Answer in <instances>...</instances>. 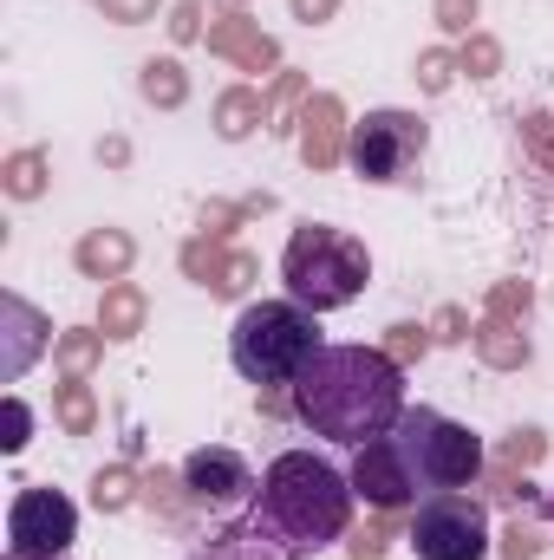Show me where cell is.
Here are the masks:
<instances>
[{"label": "cell", "instance_id": "cell-3", "mask_svg": "<svg viewBox=\"0 0 554 560\" xmlns=\"http://www.w3.org/2000/svg\"><path fill=\"white\" fill-rule=\"evenodd\" d=\"M385 450L412 489V509L424 495H443V489H470L483 476V436L470 423L443 418L430 405H405V418L385 430Z\"/></svg>", "mask_w": 554, "mask_h": 560}, {"label": "cell", "instance_id": "cell-9", "mask_svg": "<svg viewBox=\"0 0 554 560\" xmlns=\"http://www.w3.org/2000/svg\"><path fill=\"white\" fill-rule=\"evenodd\" d=\"M183 489H189L196 502H216V509L255 502V469H249L235 450H196V456L183 463Z\"/></svg>", "mask_w": 554, "mask_h": 560}, {"label": "cell", "instance_id": "cell-2", "mask_svg": "<svg viewBox=\"0 0 554 560\" xmlns=\"http://www.w3.org/2000/svg\"><path fill=\"white\" fill-rule=\"evenodd\" d=\"M353 502H359V489L339 463H326L313 450H280L255 482L249 528H255V541L275 548V560H307L333 541H346Z\"/></svg>", "mask_w": 554, "mask_h": 560}, {"label": "cell", "instance_id": "cell-1", "mask_svg": "<svg viewBox=\"0 0 554 560\" xmlns=\"http://www.w3.org/2000/svg\"><path fill=\"white\" fill-rule=\"evenodd\" d=\"M287 405L313 436H326L339 450H359V443L385 436L405 418L412 398H405V372H399L392 352H379V346H320L313 365L287 385Z\"/></svg>", "mask_w": 554, "mask_h": 560}, {"label": "cell", "instance_id": "cell-8", "mask_svg": "<svg viewBox=\"0 0 554 560\" xmlns=\"http://www.w3.org/2000/svg\"><path fill=\"white\" fill-rule=\"evenodd\" d=\"M79 541V509L59 489H20L7 502V560H59Z\"/></svg>", "mask_w": 554, "mask_h": 560}, {"label": "cell", "instance_id": "cell-6", "mask_svg": "<svg viewBox=\"0 0 554 560\" xmlns=\"http://www.w3.org/2000/svg\"><path fill=\"white\" fill-rule=\"evenodd\" d=\"M424 150H430V131H424L417 112H366V118L353 125V143H346L353 170H359L366 183H379V189L412 183L417 163H424Z\"/></svg>", "mask_w": 554, "mask_h": 560}, {"label": "cell", "instance_id": "cell-11", "mask_svg": "<svg viewBox=\"0 0 554 560\" xmlns=\"http://www.w3.org/2000/svg\"><path fill=\"white\" fill-rule=\"evenodd\" d=\"M549 509H554V502H549Z\"/></svg>", "mask_w": 554, "mask_h": 560}, {"label": "cell", "instance_id": "cell-4", "mask_svg": "<svg viewBox=\"0 0 554 560\" xmlns=\"http://www.w3.org/2000/svg\"><path fill=\"white\" fill-rule=\"evenodd\" d=\"M320 346V313L300 300H249L229 326V365L249 385H293Z\"/></svg>", "mask_w": 554, "mask_h": 560}, {"label": "cell", "instance_id": "cell-10", "mask_svg": "<svg viewBox=\"0 0 554 560\" xmlns=\"http://www.w3.org/2000/svg\"><path fill=\"white\" fill-rule=\"evenodd\" d=\"M0 443H7V450L26 443V405H20V398H7V436H0Z\"/></svg>", "mask_w": 554, "mask_h": 560}, {"label": "cell", "instance_id": "cell-5", "mask_svg": "<svg viewBox=\"0 0 554 560\" xmlns=\"http://www.w3.org/2000/svg\"><path fill=\"white\" fill-rule=\"evenodd\" d=\"M280 280H287V300H300L313 313H339L366 293L372 255L359 235H346L333 222H300L280 248Z\"/></svg>", "mask_w": 554, "mask_h": 560}, {"label": "cell", "instance_id": "cell-7", "mask_svg": "<svg viewBox=\"0 0 554 560\" xmlns=\"http://www.w3.org/2000/svg\"><path fill=\"white\" fill-rule=\"evenodd\" d=\"M412 548L417 560H483L489 555V509L470 489L424 495L412 509Z\"/></svg>", "mask_w": 554, "mask_h": 560}]
</instances>
